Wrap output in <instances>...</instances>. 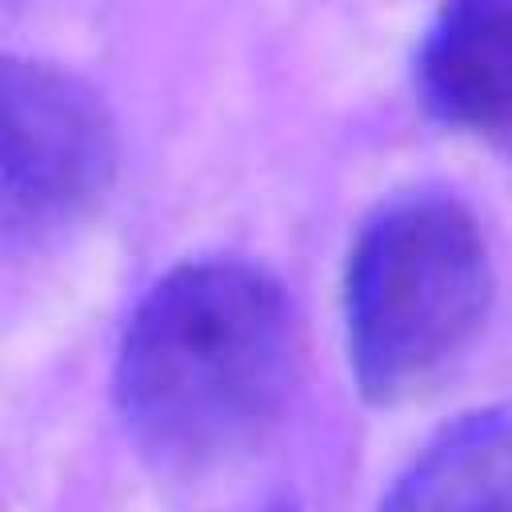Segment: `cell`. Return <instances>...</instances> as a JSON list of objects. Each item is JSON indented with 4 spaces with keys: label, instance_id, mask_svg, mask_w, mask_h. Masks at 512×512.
<instances>
[{
    "label": "cell",
    "instance_id": "5b68a950",
    "mask_svg": "<svg viewBox=\"0 0 512 512\" xmlns=\"http://www.w3.org/2000/svg\"><path fill=\"white\" fill-rule=\"evenodd\" d=\"M380 512H508V420L468 412L392 484Z\"/></svg>",
    "mask_w": 512,
    "mask_h": 512
},
{
    "label": "cell",
    "instance_id": "8992f818",
    "mask_svg": "<svg viewBox=\"0 0 512 512\" xmlns=\"http://www.w3.org/2000/svg\"><path fill=\"white\" fill-rule=\"evenodd\" d=\"M268 512H288V508H268Z\"/></svg>",
    "mask_w": 512,
    "mask_h": 512
},
{
    "label": "cell",
    "instance_id": "3957f363",
    "mask_svg": "<svg viewBox=\"0 0 512 512\" xmlns=\"http://www.w3.org/2000/svg\"><path fill=\"white\" fill-rule=\"evenodd\" d=\"M116 128L76 76L0 52V244H40L104 196Z\"/></svg>",
    "mask_w": 512,
    "mask_h": 512
},
{
    "label": "cell",
    "instance_id": "277c9868",
    "mask_svg": "<svg viewBox=\"0 0 512 512\" xmlns=\"http://www.w3.org/2000/svg\"><path fill=\"white\" fill-rule=\"evenodd\" d=\"M512 0H448L420 56L424 104L456 128L504 136L512 112Z\"/></svg>",
    "mask_w": 512,
    "mask_h": 512
},
{
    "label": "cell",
    "instance_id": "7a4b0ae2",
    "mask_svg": "<svg viewBox=\"0 0 512 512\" xmlns=\"http://www.w3.org/2000/svg\"><path fill=\"white\" fill-rule=\"evenodd\" d=\"M492 276L468 208L412 196L356 240L344 280L352 368L364 396L388 404L428 388L476 336Z\"/></svg>",
    "mask_w": 512,
    "mask_h": 512
},
{
    "label": "cell",
    "instance_id": "6da1fadb",
    "mask_svg": "<svg viewBox=\"0 0 512 512\" xmlns=\"http://www.w3.org/2000/svg\"><path fill=\"white\" fill-rule=\"evenodd\" d=\"M292 376L284 288L244 260H196L136 304L116 356V404L148 456L188 468L260 440Z\"/></svg>",
    "mask_w": 512,
    "mask_h": 512
}]
</instances>
